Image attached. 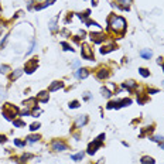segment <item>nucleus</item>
<instances>
[{
	"mask_svg": "<svg viewBox=\"0 0 164 164\" xmlns=\"http://www.w3.org/2000/svg\"><path fill=\"white\" fill-rule=\"evenodd\" d=\"M103 139H105V134H100V136L98 137L95 142H92L91 144H89V147H88V153H89V154H93V153L98 150V147H100L102 140H103Z\"/></svg>",
	"mask_w": 164,
	"mask_h": 164,
	"instance_id": "3",
	"label": "nucleus"
},
{
	"mask_svg": "<svg viewBox=\"0 0 164 164\" xmlns=\"http://www.w3.org/2000/svg\"><path fill=\"white\" fill-rule=\"evenodd\" d=\"M110 26H112V28L116 30V31H125L126 21L122 17H116V16H113V17L110 18Z\"/></svg>",
	"mask_w": 164,
	"mask_h": 164,
	"instance_id": "1",
	"label": "nucleus"
},
{
	"mask_svg": "<svg viewBox=\"0 0 164 164\" xmlns=\"http://www.w3.org/2000/svg\"><path fill=\"white\" fill-rule=\"evenodd\" d=\"M113 50V45H108V47H103V48H100V52L102 54H105V52H109Z\"/></svg>",
	"mask_w": 164,
	"mask_h": 164,
	"instance_id": "18",
	"label": "nucleus"
},
{
	"mask_svg": "<svg viewBox=\"0 0 164 164\" xmlns=\"http://www.w3.org/2000/svg\"><path fill=\"white\" fill-rule=\"evenodd\" d=\"M14 126H18V127H23V126H24V122H21V120H14Z\"/></svg>",
	"mask_w": 164,
	"mask_h": 164,
	"instance_id": "26",
	"label": "nucleus"
},
{
	"mask_svg": "<svg viewBox=\"0 0 164 164\" xmlns=\"http://www.w3.org/2000/svg\"><path fill=\"white\" fill-rule=\"evenodd\" d=\"M62 86H64V84H62V82H58V81H55L54 84H52V85L50 86V92H54V91H57V89L62 88Z\"/></svg>",
	"mask_w": 164,
	"mask_h": 164,
	"instance_id": "10",
	"label": "nucleus"
},
{
	"mask_svg": "<svg viewBox=\"0 0 164 164\" xmlns=\"http://www.w3.org/2000/svg\"><path fill=\"white\" fill-rule=\"evenodd\" d=\"M102 95H103V96H106V98H110V95H112V93H110L106 88H102Z\"/></svg>",
	"mask_w": 164,
	"mask_h": 164,
	"instance_id": "23",
	"label": "nucleus"
},
{
	"mask_svg": "<svg viewBox=\"0 0 164 164\" xmlns=\"http://www.w3.org/2000/svg\"><path fill=\"white\" fill-rule=\"evenodd\" d=\"M108 75H109V74L106 72V69H100V72H98V78H99V79H103V78H106Z\"/></svg>",
	"mask_w": 164,
	"mask_h": 164,
	"instance_id": "16",
	"label": "nucleus"
},
{
	"mask_svg": "<svg viewBox=\"0 0 164 164\" xmlns=\"http://www.w3.org/2000/svg\"><path fill=\"white\" fill-rule=\"evenodd\" d=\"M142 164H154V160L149 156H144V157H142Z\"/></svg>",
	"mask_w": 164,
	"mask_h": 164,
	"instance_id": "12",
	"label": "nucleus"
},
{
	"mask_svg": "<svg viewBox=\"0 0 164 164\" xmlns=\"http://www.w3.org/2000/svg\"><path fill=\"white\" fill-rule=\"evenodd\" d=\"M18 113V109L16 106H13L11 103H6L4 105V108H3V115H4V118L7 119V120H11L13 119V116H16Z\"/></svg>",
	"mask_w": 164,
	"mask_h": 164,
	"instance_id": "2",
	"label": "nucleus"
},
{
	"mask_svg": "<svg viewBox=\"0 0 164 164\" xmlns=\"http://www.w3.org/2000/svg\"><path fill=\"white\" fill-rule=\"evenodd\" d=\"M79 103H78V100H74V102H71L69 103V108H78Z\"/></svg>",
	"mask_w": 164,
	"mask_h": 164,
	"instance_id": "28",
	"label": "nucleus"
},
{
	"mask_svg": "<svg viewBox=\"0 0 164 164\" xmlns=\"http://www.w3.org/2000/svg\"><path fill=\"white\" fill-rule=\"evenodd\" d=\"M163 85H164V81H163Z\"/></svg>",
	"mask_w": 164,
	"mask_h": 164,
	"instance_id": "34",
	"label": "nucleus"
},
{
	"mask_svg": "<svg viewBox=\"0 0 164 164\" xmlns=\"http://www.w3.org/2000/svg\"><path fill=\"white\" fill-rule=\"evenodd\" d=\"M61 45L64 47V50H68V51H69V50H71V51H72V48H71V47H69V45H68V44H67V43H61Z\"/></svg>",
	"mask_w": 164,
	"mask_h": 164,
	"instance_id": "30",
	"label": "nucleus"
},
{
	"mask_svg": "<svg viewBox=\"0 0 164 164\" xmlns=\"http://www.w3.org/2000/svg\"><path fill=\"white\" fill-rule=\"evenodd\" d=\"M9 69H10V68L7 67V65H2V67H0V72H2V74H6Z\"/></svg>",
	"mask_w": 164,
	"mask_h": 164,
	"instance_id": "24",
	"label": "nucleus"
},
{
	"mask_svg": "<svg viewBox=\"0 0 164 164\" xmlns=\"http://www.w3.org/2000/svg\"><path fill=\"white\" fill-rule=\"evenodd\" d=\"M52 149L55 150V151H64V150H67V144L62 142H58V140H55L54 143H52Z\"/></svg>",
	"mask_w": 164,
	"mask_h": 164,
	"instance_id": "6",
	"label": "nucleus"
},
{
	"mask_svg": "<svg viewBox=\"0 0 164 164\" xmlns=\"http://www.w3.org/2000/svg\"><path fill=\"white\" fill-rule=\"evenodd\" d=\"M40 139V136H28V142H37V140Z\"/></svg>",
	"mask_w": 164,
	"mask_h": 164,
	"instance_id": "25",
	"label": "nucleus"
},
{
	"mask_svg": "<svg viewBox=\"0 0 164 164\" xmlns=\"http://www.w3.org/2000/svg\"><path fill=\"white\" fill-rule=\"evenodd\" d=\"M82 57L86 58V60H92V58H93V54H92L91 48H89V45H86V44L82 45Z\"/></svg>",
	"mask_w": 164,
	"mask_h": 164,
	"instance_id": "4",
	"label": "nucleus"
},
{
	"mask_svg": "<svg viewBox=\"0 0 164 164\" xmlns=\"http://www.w3.org/2000/svg\"><path fill=\"white\" fill-rule=\"evenodd\" d=\"M6 142V137L4 136H2V134H0V143H4Z\"/></svg>",
	"mask_w": 164,
	"mask_h": 164,
	"instance_id": "32",
	"label": "nucleus"
},
{
	"mask_svg": "<svg viewBox=\"0 0 164 164\" xmlns=\"http://www.w3.org/2000/svg\"><path fill=\"white\" fill-rule=\"evenodd\" d=\"M37 100H41V102H48V92H40V95L37 96Z\"/></svg>",
	"mask_w": 164,
	"mask_h": 164,
	"instance_id": "9",
	"label": "nucleus"
},
{
	"mask_svg": "<svg viewBox=\"0 0 164 164\" xmlns=\"http://www.w3.org/2000/svg\"><path fill=\"white\" fill-rule=\"evenodd\" d=\"M33 103H36V98H31V99L26 100V102H24V106H27L28 109H31V108H34Z\"/></svg>",
	"mask_w": 164,
	"mask_h": 164,
	"instance_id": "13",
	"label": "nucleus"
},
{
	"mask_svg": "<svg viewBox=\"0 0 164 164\" xmlns=\"http://www.w3.org/2000/svg\"><path fill=\"white\" fill-rule=\"evenodd\" d=\"M151 54H153V52L150 51V50H142V51H140V55H142L143 58H147V60H150Z\"/></svg>",
	"mask_w": 164,
	"mask_h": 164,
	"instance_id": "11",
	"label": "nucleus"
},
{
	"mask_svg": "<svg viewBox=\"0 0 164 164\" xmlns=\"http://www.w3.org/2000/svg\"><path fill=\"white\" fill-rule=\"evenodd\" d=\"M139 71H140V74H142V75H143V76H144V78H147V76H149V75H150V72H149V71H147V69H146V68H140V69H139Z\"/></svg>",
	"mask_w": 164,
	"mask_h": 164,
	"instance_id": "20",
	"label": "nucleus"
},
{
	"mask_svg": "<svg viewBox=\"0 0 164 164\" xmlns=\"http://www.w3.org/2000/svg\"><path fill=\"white\" fill-rule=\"evenodd\" d=\"M89 75V71L85 69V68H81V69L76 71V78L82 79V78H86V76Z\"/></svg>",
	"mask_w": 164,
	"mask_h": 164,
	"instance_id": "7",
	"label": "nucleus"
},
{
	"mask_svg": "<svg viewBox=\"0 0 164 164\" xmlns=\"http://www.w3.org/2000/svg\"><path fill=\"white\" fill-rule=\"evenodd\" d=\"M84 158V153H78V154H74L72 156V160L78 161V160H82Z\"/></svg>",
	"mask_w": 164,
	"mask_h": 164,
	"instance_id": "19",
	"label": "nucleus"
},
{
	"mask_svg": "<svg viewBox=\"0 0 164 164\" xmlns=\"http://www.w3.org/2000/svg\"><path fill=\"white\" fill-rule=\"evenodd\" d=\"M153 140H156V142H160V143H161V142H164V137H163V136H161V137L157 136V137H154Z\"/></svg>",
	"mask_w": 164,
	"mask_h": 164,
	"instance_id": "31",
	"label": "nucleus"
},
{
	"mask_svg": "<svg viewBox=\"0 0 164 164\" xmlns=\"http://www.w3.org/2000/svg\"><path fill=\"white\" fill-rule=\"evenodd\" d=\"M21 74H23V71H21V69H17V72H16V74H13V75H11V79H17L18 76L21 75Z\"/></svg>",
	"mask_w": 164,
	"mask_h": 164,
	"instance_id": "22",
	"label": "nucleus"
},
{
	"mask_svg": "<svg viewBox=\"0 0 164 164\" xmlns=\"http://www.w3.org/2000/svg\"><path fill=\"white\" fill-rule=\"evenodd\" d=\"M91 38L93 40L95 43H102L105 40V37H103V34H95V33H92L91 34Z\"/></svg>",
	"mask_w": 164,
	"mask_h": 164,
	"instance_id": "8",
	"label": "nucleus"
},
{
	"mask_svg": "<svg viewBox=\"0 0 164 164\" xmlns=\"http://www.w3.org/2000/svg\"><path fill=\"white\" fill-rule=\"evenodd\" d=\"M57 18H58V17H55L54 20L51 21V24H50V28H51L52 31H55V30H57V26H55V23H57Z\"/></svg>",
	"mask_w": 164,
	"mask_h": 164,
	"instance_id": "21",
	"label": "nucleus"
},
{
	"mask_svg": "<svg viewBox=\"0 0 164 164\" xmlns=\"http://www.w3.org/2000/svg\"><path fill=\"white\" fill-rule=\"evenodd\" d=\"M54 3V0H47L44 4H41V6H36V10H41V9H44V7H47V6H50V4H52Z\"/></svg>",
	"mask_w": 164,
	"mask_h": 164,
	"instance_id": "14",
	"label": "nucleus"
},
{
	"mask_svg": "<svg viewBox=\"0 0 164 164\" xmlns=\"http://www.w3.org/2000/svg\"><path fill=\"white\" fill-rule=\"evenodd\" d=\"M132 103V100L130 99H123L119 102V106H129V105Z\"/></svg>",
	"mask_w": 164,
	"mask_h": 164,
	"instance_id": "17",
	"label": "nucleus"
},
{
	"mask_svg": "<svg viewBox=\"0 0 164 164\" xmlns=\"http://www.w3.org/2000/svg\"><path fill=\"white\" fill-rule=\"evenodd\" d=\"M37 64H38L37 58H33V60H31L30 62L26 65V72H27V74H31V72H33V71L37 68Z\"/></svg>",
	"mask_w": 164,
	"mask_h": 164,
	"instance_id": "5",
	"label": "nucleus"
},
{
	"mask_svg": "<svg viewBox=\"0 0 164 164\" xmlns=\"http://www.w3.org/2000/svg\"><path fill=\"white\" fill-rule=\"evenodd\" d=\"M38 127H40V123H33V125H31V127H30V129H31V130L34 132V130H37V129H38Z\"/></svg>",
	"mask_w": 164,
	"mask_h": 164,
	"instance_id": "29",
	"label": "nucleus"
},
{
	"mask_svg": "<svg viewBox=\"0 0 164 164\" xmlns=\"http://www.w3.org/2000/svg\"><path fill=\"white\" fill-rule=\"evenodd\" d=\"M86 120H88V118H86V116H82V118H79L78 119V122H76V126H82V125H85L86 123Z\"/></svg>",
	"mask_w": 164,
	"mask_h": 164,
	"instance_id": "15",
	"label": "nucleus"
},
{
	"mask_svg": "<svg viewBox=\"0 0 164 164\" xmlns=\"http://www.w3.org/2000/svg\"><path fill=\"white\" fill-rule=\"evenodd\" d=\"M160 147H161V149H164V143H163V142L160 143Z\"/></svg>",
	"mask_w": 164,
	"mask_h": 164,
	"instance_id": "33",
	"label": "nucleus"
},
{
	"mask_svg": "<svg viewBox=\"0 0 164 164\" xmlns=\"http://www.w3.org/2000/svg\"><path fill=\"white\" fill-rule=\"evenodd\" d=\"M14 144H16V146H18V147H23V146H24V142H20V140L14 139Z\"/></svg>",
	"mask_w": 164,
	"mask_h": 164,
	"instance_id": "27",
	"label": "nucleus"
}]
</instances>
